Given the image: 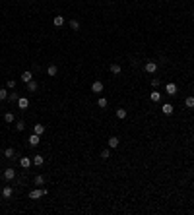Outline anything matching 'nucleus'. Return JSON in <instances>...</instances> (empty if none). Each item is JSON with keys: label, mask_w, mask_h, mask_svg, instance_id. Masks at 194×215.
Segmentation results:
<instances>
[{"label": "nucleus", "mask_w": 194, "mask_h": 215, "mask_svg": "<svg viewBox=\"0 0 194 215\" xmlns=\"http://www.w3.org/2000/svg\"><path fill=\"white\" fill-rule=\"evenodd\" d=\"M4 122H14V114L12 112H4Z\"/></svg>", "instance_id": "nucleus-28"}, {"label": "nucleus", "mask_w": 194, "mask_h": 215, "mask_svg": "<svg viewBox=\"0 0 194 215\" xmlns=\"http://www.w3.org/2000/svg\"><path fill=\"white\" fill-rule=\"evenodd\" d=\"M37 87H39V85H37V81H35V80L27 81V91H29V93H33V91H37Z\"/></svg>", "instance_id": "nucleus-19"}, {"label": "nucleus", "mask_w": 194, "mask_h": 215, "mask_svg": "<svg viewBox=\"0 0 194 215\" xmlns=\"http://www.w3.org/2000/svg\"><path fill=\"white\" fill-rule=\"evenodd\" d=\"M33 132H35V134H39V136H41L43 132H45V126H43V124H33Z\"/></svg>", "instance_id": "nucleus-23"}, {"label": "nucleus", "mask_w": 194, "mask_h": 215, "mask_svg": "<svg viewBox=\"0 0 194 215\" xmlns=\"http://www.w3.org/2000/svg\"><path fill=\"white\" fill-rule=\"evenodd\" d=\"M185 105H186V109H194V97L192 95H188V97L185 99Z\"/></svg>", "instance_id": "nucleus-22"}, {"label": "nucleus", "mask_w": 194, "mask_h": 215, "mask_svg": "<svg viewBox=\"0 0 194 215\" xmlns=\"http://www.w3.org/2000/svg\"><path fill=\"white\" fill-rule=\"evenodd\" d=\"M27 141H29V145H31V147H35V145H39V141H41V136L33 132V134L27 138Z\"/></svg>", "instance_id": "nucleus-2"}, {"label": "nucleus", "mask_w": 194, "mask_h": 215, "mask_svg": "<svg viewBox=\"0 0 194 215\" xmlns=\"http://www.w3.org/2000/svg\"><path fill=\"white\" fill-rule=\"evenodd\" d=\"M111 157V147H107V149L101 151V159H109Z\"/></svg>", "instance_id": "nucleus-26"}, {"label": "nucleus", "mask_w": 194, "mask_h": 215, "mask_svg": "<svg viewBox=\"0 0 194 215\" xmlns=\"http://www.w3.org/2000/svg\"><path fill=\"white\" fill-rule=\"evenodd\" d=\"M33 182H35V186H43V184H45V176H41V174H37V176H35V180H33Z\"/></svg>", "instance_id": "nucleus-25"}, {"label": "nucleus", "mask_w": 194, "mask_h": 215, "mask_svg": "<svg viewBox=\"0 0 194 215\" xmlns=\"http://www.w3.org/2000/svg\"><path fill=\"white\" fill-rule=\"evenodd\" d=\"M23 128H25V122H23V120L16 122V130H18V132H23Z\"/></svg>", "instance_id": "nucleus-27"}, {"label": "nucleus", "mask_w": 194, "mask_h": 215, "mask_svg": "<svg viewBox=\"0 0 194 215\" xmlns=\"http://www.w3.org/2000/svg\"><path fill=\"white\" fill-rule=\"evenodd\" d=\"M152 85H153V87H157V85H159V80H157V78H153V80H152Z\"/></svg>", "instance_id": "nucleus-32"}, {"label": "nucleus", "mask_w": 194, "mask_h": 215, "mask_svg": "<svg viewBox=\"0 0 194 215\" xmlns=\"http://www.w3.org/2000/svg\"><path fill=\"white\" fill-rule=\"evenodd\" d=\"M31 163L35 165V167H41V165L45 163V157H43V155H35V157L31 159Z\"/></svg>", "instance_id": "nucleus-12"}, {"label": "nucleus", "mask_w": 194, "mask_h": 215, "mask_svg": "<svg viewBox=\"0 0 194 215\" xmlns=\"http://www.w3.org/2000/svg\"><path fill=\"white\" fill-rule=\"evenodd\" d=\"M14 178H16L14 169H4V180H14Z\"/></svg>", "instance_id": "nucleus-5"}, {"label": "nucleus", "mask_w": 194, "mask_h": 215, "mask_svg": "<svg viewBox=\"0 0 194 215\" xmlns=\"http://www.w3.org/2000/svg\"><path fill=\"white\" fill-rule=\"evenodd\" d=\"M41 196H43V188H33V190L29 192V198H31V200H39Z\"/></svg>", "instance_id": "nucleus-4"}, {"label": "nucleus", "mask_w": 194, "mask_h": 215, "mask_svg": "<svg viewBox=\"0 0 194 215\" xmlns=\"http://www.w3.org/2000/svg\"><path fill=\"white\" fill-rule=\"evenodd\" d=\"M64 16H55V19H52V24H55V27H62L64 25Z\"/></svg>", "instance_id": "nucleus-11"}, {"label": "nucleus", "mask_w": 194, "mask_h": 215, "mask_svg": "<svg viewBox=\"0 0 194 215\" xmlns=\"http://www.w3.org/2000/svg\"><path fill=\"white\" fill-rule=\"evenodd\" d=\"M116 116H119L120 120H124V118L128 116V111H126V109H116Z\"/></svg>", "instance_id": "nucleus-20"}, {"label": "nucleus", "mask_w": 194, "mask_h": 215, "mask_svg": "<svg viewBox=\"0 0 194 215\" xmlns=\"http://www.w3.org/2000/svg\"><path fill=\"white\" fill-rule=\"evenodd\" d=\"M157 68H159V64H157V62H153V60H148L146 64H144V70L148 72V74H155Z\"/></svg>", "instance_id": "nucleus-1"}, {"label": "nucleus", "mask_w": 194, "mask_h": 215, "mask_svg": "<svg viewBox=\"0 0 194 215\" xmlns=\"http://www.w3.org/2000/svg\"><path fill=\"white\" fill-rule=\"evenodd\" d=\"M19 80H22L23 84H27V81H31V80H33V74H31V72H29V70H25V72H23L22 76H19Z\"/></svg>", "instance_id": "nucleus-9"}, {"label": "nucleus", "mask_w": 194, "mask_h": 215, "mask_svg": "<svg viewBox=\"0 0 194 215\" xmlns=\"http://www.w3.org/2000/svg\"><path fill=\"white\" fill-rule=\"evenodd\" d=\"M165 91H167V95H177V91H179V87H177V84H173V81H169V84L165 85Z\"/></svg>", "instance_id": "nucleus-3"}, {"label": "nucleus", "mask_w": 194, "mask_h": 215, "mask_svg": "<svg viewBox=\"0 0 194 215\" xmlns=\"http://www.w3.org/2000/svg\"><path fill=\"white\" fill-rule=\"evenodd\" d=\"M161 111H163V114H173V111H175V107H173L171 103H163V107H161Z\"/></svg>", "instance_id": "nucleus-6"}, {"label": "nucleus", "mask_w": 194, "mask_h": 215, "mask_svg": "<svg viewBox=\"0 0 194 215\" xmlns=\"http://www.w3.org/2000/svg\"><path fill=\"white\" fill-rule=\"evenodd\" d=\"M91 91H93V93H101V91H103V84L99 80L93 81V84H91Z\"/></svg>", "instance_id": "nucleus-10"}, {"label": "nucleus", "mask_w": 194, "mask_h": 215, "mask_svg": "<svg viewBox=\"0 0 194 215\" xmlns=\"http://www.w3.org/2000/svg\"><path fill=\"white\" fill-rule=\"evenodd\" d=\"M70 29H72V31H80V21L78 19H70Z\"/></svg>", "instance_id": "nucleus-21"}, {"label": "nucleus", "mask_w": 194, "mask_h": 215, "mask_svg": "<svg viewBox=\"0 0 194 215\" xmlns=\"http://www.w3.org/2000/svg\"><path fill=\"white\" fill-rule=\"evenodd\" d=\"M119 144H120V140L116 138V136H111V138H109V147H111V149L119 147Z\"/></svg>", "instance_id": "nucleus-14"}, {"label": "nucleus", "mask_w": 194, "mask_h": 215, "mask_svg": "<svg viewBox=\"0 0 194 215\" xmlns=\"http://www.w3.org/2000/svg\"><path fill=\"white\" fill-rule=\"evenodd\" d=\"M47 74L51 76V78H55V76L58 74V68H56L55 64H51V66H49V68H47Z\"/></svg>", "instance_id": "nucleus-18"}, {"label": "nucleus", "mask_w": 194, "mask_h": 215, "mask_svg": "<svg viewBox=\"0 0 194 215\" xmlns=\"http://www.w3.org/2000/svg\"><path fill=\"white\" fill-rule=\"evenodd\" d=\"M107 105H109V103H107L105 97H99V99H97V107H99V109H107Z\"/></svg>", "instance_id": "nucleus-24"}, {"label": "nucleus", "mask_w": 194, "mask_h": 215, "mask_svg": "<svg viewBox=\"0 0 194 215\" xmlns=\"http://www.w3.org/2000/svg\"><path fill=\"white\" fill-rule=\"evenodd\" d=\"M12 194H14V190H12V186H4L2 188V196L8 200V198H12Z\"/></svg>", "instance_id": "nucleus-15"}, {"label": "nucleus", "mask_w": 194, "mask_h": 215, "mask_svg": "<svg viewBox=\"0 0 194 215\" xmlns=\"http://www.w3.org/2000/svg\"><path fill=\"white\" fill-rule=\"evenodd\" d=\"M4 99H8V91L2 87V89H0V101H4Z\"/></svg>", "instance_id": "nucleus-29"}, {"label": "nucleus", "mask_w": 194, "mask_h": 215, "mask_svg": "<svg viewBox=\"0 0 194 215\" xmlns=\"http://www.w3.org/2000/svg\"><path fill=\"white\" fill-rule=\"evenodd\" d=\"M18 107L22 109V111H25V109L29 107V99H27V97H19V99H18Z\"/></svg>", "instance_id": "nucleus-7"}, {"label": "nucleus", "mask_w": 194, "mask_h": 215, "mask_svg": "<svg viewBox=\"0 0 194 215\" xmlns=\"http://www.w3.org/2000/svg\"><path fill=\"white\" fill-rule=\"evenodd\" d=\"M149 99H152L153 103H159V101H161V93H159V91H152V93H149Z\"/></svg>", "instance_id": "nucleus-17"}, {"label": "nucleus", "mask_w": 194, "mask_h": 215, "mask_svg": "<svg viewBox=\"0 0 194 215\" xmlns=\"http://www.w3.org/2000/svg\"><path fill=\"white\" fill-rule=\"evenodd\" d=\"M8 99H10V101H18L19 97H18V95H16V93H10V95H8Z\"/></svg>", "instance_id": "nucleus-30"}, {"label": "nucleus", "mask_w": 194, "mask_h": 215, "mask_svg": "<svg viewBox=\"0 0 194 215\" xmlns=\"http://www.w3.org/2000/svg\"><path fill=\"white\" fill-rule=\"evenodd\" d=\"M109 70H111V74H115V76H119L120 72H122V68H120V64L119 62H113L111 66H109Z\"/></svg>", "instance_id": "nucleus-8"}, {"label": "nucleus", "mask_w": 194, "mask_h": 215, "mask_svg": "<svg viewBox=\"0 0 194 215\" xmlns=\"http://www.w3.org/2000/svg\"><path fill=\"white\" fill-rule=\"evenodd\" d=\"M8 87L14 89V87H16V81H14V80H8Z\"/></svg>", "instance_id": "nucleus-31"}, {"label": "nucleus", "mask_w": 194, "mask_h": 215, "mask_svg": "<svg viewBox=\"0 0 194 215\" xmlns=\"http://www.w3.org/2000/svg\"><path fill=\"white\" fill-rule=\"evenodd\" d=\"M19 165H22L23 169H29L33 163H31V159H29V157H22V159H19Z\"/></svg>", "instance_id": "nucleus-16"}, {"label": "nucleus", "mask_w": 194, "mask_h": 215, "mask_svg": "<svg viewBox=\"0 0 194 215\" xmlns=\"http://www.w3.org/2000/svg\"><path fill=\"white\" fill-rule=\"evenodd\" d=\"M4 157H6V159H14V157H16V149H14V147H6V149H4Z\"/></svg>", "instance_id": "nucleus-13"}]
</instances>
